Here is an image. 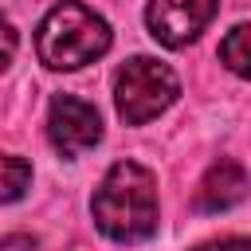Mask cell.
Returning <instances> with one entry per match:
<instances>
[{"mask_svg": "<svg viewBox=\"0 0 251 251\" xmlns=\"http://www.w3.org/2000/svg\"><path fill=\"white\" fill-rule=\"evenodd\" d=\"M90 216L98 231L114 243H141L157 231L161 204H157V176L137 161H118L106 169Z\"/></svg>", "mask_w": 251, "mask_h": 251, "instance_id": "6da1fadb", "label": "cell"}, {"mask_svg": "<svg viewBox=\"0 0 251 251\" xmlns=\"http://www.w3.org/2000/svg\"><path fill=\"white\" fill-rule=\"evenodd\" d=\"M110 24L94 8L78 0H59L35 31V51L51 71H78L102 59L110 51Z\"/></svg>", "mask_w": 251, "mask_h": 251, "instance_id": "7a4b0ae2", "label": "cell"}, {"mask_svg": "<svg viewBox=\"0 0 251 251\" xmlns=\"http://www.w3.org/2000/svg\"><path fill=\"white\" fill-rule=\"evenodd\" d=\"M176 94H180V78L173 75V67L149 55H133L114 78V106L126 126L153 122L176 102Z\"/></svg>", "mask_w": 251, "mask_h": 251, "instance_id": "3957f363", "label": "cell"}, {"mask_svg": "<svg viewBox=\"0 0 251 251\" xmlns=\"http://www.w3.org/2000/svg\"><path fill=\"white\" fill-rule=\"evenodd\" d=\"M220 0H149L145 27L161 47H188L216 16Z\"/></svg>", "mask_w": 251, "mask_h": 251, "instance_id": "277c9868", "label": "cell"}, {"mask_svg": "<svg viewBox=\"0 0 251 251\" xmlns=\"http://www.w3.org/2000/svg\"><path fill=\"white\" fill-rule=\"evenodd\" d=\"M47 137L63 157H82L102 141V118L90 102L75 94H59L51 98V110H47Z\"/></svg>", "mask_w": 251, "mask_h": 251, "instance_id": "5b68a950", "label": "cell"}, {"mask_svg": "<svg viewBox=\"0 0 251 251\" xmlns=\"http://www.w3.org/2000/svg\"><path fill=\"white\" fill-rule=\"evenodd\" d=\"M247 196V173L239 161H216L196 192V208L200 212H227Z\"/></svg>", "mask_w": 251, "mask_h": 251, "instance_id": "8992f818", "label": "cell"}, {"mask_svg": "<svg viewBox=\"0 0 251 251\" xmlns=\"http://www.w3.org/2000/svg\"><path fill=\"white\" fill-rule=\"evenodd\" d=\"M31 188V165L16 153H0V204L20 200Z\"/></svg>", "mask_w": 251, "mask_h": 251, "instance_id": "52a82bcc", "label": "cell"}, {"mask_svg": "<svg viewBox=\"0 0 251 251\" xmlns=\"http://www.w3.org/2000/svg\"><path fill=\"white\" fill-rule=\"evenodd\" d=\"M247 39H251V27H247V24H235V27L224 35V43H220V59H224V63H227V71H231V75H239V78L251 71Z\"/></svg>", "mask_w": 251, "mask_h": 251, "instance_id": "ba28073f", "label": "cell"}, {"mask_svg": "<svg viewBox=\"0 0 251 251\" xmlns=\"http://www.w3.org/2000/svg\"><path fill=\"white\" fill-rule=\"evenodd\" d=\"M16 47H20V35H16L12 20L0 12V71H8V67H12V59H16Z\"/></svg>", "mask_w": 251, "mask_h": 251, "instance_id": "9c48e42d", "label": "cell"}, {"mask_svg": "<svg viewBox=\"0 0 251 251\" xmlns=\"http://www.w3.org/2000/svg\"><path fill=\"white\" fill-rule=\"evenodd\" d=\"M0 251H35V239L24 235V231H12V235L0 239Z\"/></svg>", "mask_w": 251, "mask_h": 251, "instance_id": "30bf717a", "label": "cell"}, {"mask_svg": "<svg viewBox=\"0 0 251 251\" xmlns=\"http://www.w3.org/2000/svg\"><path fill=\"white\" fill-rule=\"evenodd\" d=\"M196 251H251V243L243 235H231V239H216V243H204Z\"/></svg>", "mask_w": 251, "mask_h": 251, "instance_id": "8fae6325", "label": "cell"}]
</instances>
